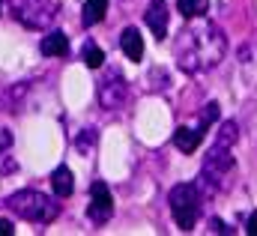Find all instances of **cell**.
<instances>
[{
    "label": "cell",
    "instance_id": "cell-13",
    "mask_svg": "<svg viewBox=\"0 0 257 236\" xmlns=\"http://www.w3.org/2000/svg\"><path fill=\"white\" fill-rule=\"evenodd\" d=\"M105 12H108V0H87L84 9H81V21H84V27L99 24V21L105 18Z\"/></svg>",
    "mask_w": 257,
    "mask_h": 236
},
{
    "label": "cell",
    "instance_id": "cell-16",
    "mask_svg": "<svg viewBox=\"0 0 257 236\" xmlns=\"http://www.w3.org/2000/svg\"><path fill=\"white\" fill-rule=\"evenodd\" d=\"M215 141L224 144V147H233L236 144V123H221V132H218Z\"/></svg>",
    "mask_w": 257,
    "mask_h": 236
},
{
    "label": "cell",
    "instance_id": "cell-19",
    "mask_svg": "<svg viewBox=\"0 0 257 236\" xmlns=\"http://www.w3.org/2000/svg\"><path fill=\"white\" fill-rule=\"evenodd\" d=\"M93 141H96V132H93V129H87V135H81V138H78V150H81V153H87V150L93 147Z\"/></svg>",
    "mask_w": 257,
    "mask_h": 236
},
{
    "label": "cell",
    "instance_id": "cell-8",
    "mask_svg": "<svg viewBox=\"0 0 257 236\" xmlns=\"http://www.w3.org/2000/svg\"><path fill=\"white\" fill-rule=\"evenodd\" d=\"M147 24L156 33V39L168 36V6H165V0H153L147 6Z\"/></svg>",
    "mask_w": 257,
    "mask_h": 236
},
{
    "label": "cell",
    "instance_id": "cell-5",
    "mask_svg": "<svg viewBox=\"0 0 257 236\" xmlns=\"http://www.w3.org/2000/svg\"><path fill=\"white\" fill-rule=\"evenodd\" d=\"M12 12H15V18H18L24 27H30V30H42V27H48V24L57 18V6H54L51 0H18V3L12 6Z\"/></svg>",
    "mask_w": 257,
    "mask_h": 236
},
{
    "label": "cell",
    "instance_id": "cell-15",
    "mask_svg": "<svg viewBox=\"0 0 257 236\" xmlns=\"http://www.w3.org/2000/svg\"><path fill=\"white\" fill-rule=\"evenodd\" d=\"M180 12L186 18H197L209 12V0H180Z\"/></svg>",
    "mask_w": 257,
    "mask_h": 236
},
{
    "label": "cell",
    "instance_id": "cell-2",
    "mask_svg": "<svg viewBox=\"0 0 257 236\" xmlns=\"http://www.w3.org/2000/svg\"><path fill=\"white\" fill-rule=\"evenodd\" d=\"M6 206L24 218V221H33V224H51L57 215H60V203L36 188H24V191H15L6 197Z\"/></svg>",
    "mask_w": 257,
    "mask_h": 236
},
{
    "label": "cell",
    "instance_id": "cell-22",
    "mask_svg": "<svg viewBox=\"0 0 257 236\" xmlns=\"http://www.w3.org/2000/svg\"><path fill=\"white\" fill-rule=\"evenodd\" d=\"M245 230H248V233H257V212L248 215V227H245Z\"/></svg>",
    "mask_w": 257,
    "mask_h": 236
},
{
    "label": "cell",
    "instance_id": "cell-20",
    "mask_svg": "<svg viewBox=\"0 0 257 236\" xmlns=\"http://www.w3.org/2000/svg\"><path fill=\"white\" fill-rule=\"evenodd\" d=\"M209 230H212V233H230V227H224L221 218H209Z\"/></svg>",
    "mask_w": 257,
    "mask_h": 236
},
{
    "label": "cell",
    "instance_id": "cell-18",
    "mask_svg": "<svg viewBox=\"0 0 257 236\" xmlns=\"http://www.w3.org/2000/svg\"><path fill=\"white\" fill-rule=\"evenodd\" d=\"M215 120H218V102H209V105H206V111L200 114V126L206 129V126H212Z\"/></svg>",
    "mask_w": 257,
    "mask_h": 236
},
{
    "label": "cell",
    "instance_id": "cell-4",
    "mask_svg": "<svg viewBox=\"0 0 257 236\" xmlns=\"http://www.w3.org/2000/svg\"><path fill=\"white\" fill-rule=\"evenodd\" d=\"M168 203H171V215H174L177 227H180V230H186V233L194 230V224H197V218H200V203H203L200 188H197L194 182L174 185V188H171Z\"/></svg>",
    "mask_w": 257,
    "mask_h": 236
},
{
    "label": "cell",
    "instance_id": "cell-3",
    "mask_svg": "<svg viewBox=\"0 0 257 236\" xmlns=\"http://www.w3.org/2000/svg\"><path fill=\"white\" fill-rule=\"evenodd\" d=\"M230 174H233V153H230V147L215 141L212 150L203 159V168H200V188L206 194H215V191H221L227 185Z\"/></svg>",
    "mask_w": 257,
    "mask_h": 236
},
{
    "label": "cell",
    "instance_id": "cell-1",
    "mask_svg": "<svg viewBox=\"0 0 257 236\" xmlns=\"http://www.w3.org/2000/svg\"><path fill=\"white\" fill-rule=\"evenodd\" d=\"M227 51V39L224 33L212 24V21H194L189 24L180 36H177V45H174V57L177 66L189 75H200V72H209L215 69Z\"/></svg>",
    "mask_w": 257,
    "mask_h": 236
},
{
    "label": "cell",
    "instance_id": "cell-21",
    "mask_svg": "<svg viewBox=\"0 0 257 236\" xmlns=\"http://www.w3.org/2000/svg\"><path fill=\"white\" fill-rule=\"evenodd\" d=\"M15 233V224L9 218H0V236H12Z\"/></svg>",
    "mask_w": 257,
    "mask_h": 236
},
{
    "label": "cell",
    "instance_id": "cell-9",
    "mask_svg": "<svg viewBox=\"0 0 257 236\" xmlns=\"http://www.w3.org/2000/svg\"><path fill=\"white\" fill-rule=\"evenodd\" d=\"M203 126L200 129H186V126H180L177 132H174V147L177 150H183V153H194L197 147H200V141H203Z\"/></svg>",
    "mask_w": 257,
    "mask_h": 236
},
{
    "label": "cell",
    "instance_id": "cell-10",
    "mask_svg": "<svg viewBox=\"0 0 257 236\" xmlns=\"http://www.w3.org/2000/svg\"><path fill=\"white\" fill-rule=\"evenodd\" d=\"M120 48L128 60H141L144 57V39H141V30L138 27H126L120 33Z\"/></svg>",
    "mask_w": 257,
    "mask_h": 236
},
{
    "label": "cell",
    "instance_id": "cell-17",
    "mask_svg": "<svg viewBox=\"0 0 257 236\" xmlns=\"http://www.w3.org/2000/svg\"><path fill=\"white\" fill-rule=\"evenodd\" d=\"M18 171V162H15V156L9 153V147H3L0 150V174H15Z\"/></svg>",
    "mask_w": 257,
    "mask_h": 236
},
{
    "label": "cell",
    "instance_id": "cell-11",
    "mask_svg": "<svg viewBox=\"0 0 257 236\" xmlns=\"http://www.w3.org/2000/svg\"><path fill=\"white\" fill-rule=\"evenodd\" d=\"M39 51H42L45 57H66V54H69V39H66V33H60V30L48 33V36L42 39Z\"/></svg>",
    "mask_w": 257,
    "mask_h": 236
},
{
    "label": "cell",
    "instance_id": "cell-14",
    "mask_svg": "<svg viewBox=\"0 0 257 236\" xmlns=\"http://www.w3.org/2000/svg\"><path fill=\"white\" fill-rule=\"evenodd\" d=\"M81 60H84V66H90V69H99L102 63H105V51L96 45V42H84V48H81Z\"/></svg>",
    "mask_w": 257,
    "mask_h": 236
},
{
    "label": "cell",
    "instance_id": "cell-6",
    "mask_svg": "<svg viewBox=\"0 0 257 236\" xmlns=\"http://www.w3.org/2000/svg\"><path fill=\"white\" fill-rule=\"evenodd\" d=\"M126 99H128L126 78H123L117 69H111V72L99 81V102H102L105 111H120V108L126 105Z\"/></svg>",
    "mask_w": 257,
    "mask_h": 236
},
{
    "label": "cell",
    "instance_id": "cell-12",
    "mask_svg": "<svg viewBox=\"0 0 257 236\" xmlns=\"http://www.w3.org/2000/svg\"><path fill=\"white\" fill-rule=\"evenodd\" d=\"M51 188H54V194L57 197H69L72 191H75V182H72V171L60 165V168H54V174H51Z\"/></svg>",
    "mask_w": 257,
    "mask_h": 236
},
{
    "label": "cell",
    "instance_id": "cell-7",
    "mask_svg": "<svg viewBox=\"0 0 257 236\" xmlns=\"http://www.w3.org/2000/svg\"><path fill=\"white\" fill-rule=\"evenodd\" d=\"M90 206H87V218L93 224H105L111 215H114V197H111V188L105 182H93L90 188Z\"/></svg>",
    "mask_w": 257,
    "mask_h": 236
},
{
    "label": "cell",
    "instance_id": "cell-23",
    "mask_svg": "<svg viewBox=\"0 0 257 236\" xmlns=\"http://www.w3.org/2000/svg\"><path fill=\"white\" fill-rule=\"evenodd\" d=\"M0 12H3V0H0Z\"/></svg>",
    "mask_w": 257,
    "mask_h": 236
}]
</instances>
